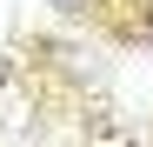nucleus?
Segmentation results:
<instances>
[{"instance_id":"obj_1","label":"nucleus","mask_w":153,"mask_h":147,"mask_svg":"<svg viewBox=\"0 0 153 147\" xmlns=\"http://www.w3.org/2000/svg\"><path fill=\"white\" fill-rule=\"evenodd\" d=\"M47 7H60V14H87V7H100V0H47Z\"/></svg>"}]
</instances>
